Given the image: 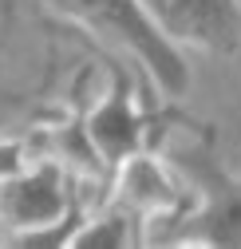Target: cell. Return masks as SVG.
Returning a JSON list of instances; mask_svg holds the SVG:
<instances>
[{
  "instance_id": "1",
  "label": "cell",
  "mask_w": 241,
  "mask_h": 249,
  "mask_svg": "<svg viewBox=\"0 0 241 249\" xmlns=\"http://www.w3.org/2000/svg\"><path fill=\"white\" fill-rule=\"evenodd\" d=\"M44 4L52 16L87 28L95 40L127 48L166 99H182L190 91V64L182 48L158 32L142 0H44Z\"/></svg>"
},
{
  "instance_id": "2",
  "label": "cell",
  "mask_w": 241,
  "mask_h": 249,
  "mask_svg": "<svg viewBox=\"0 0 241 249\" xmlns=\"http://www.w3.org/2000/svg\"><path fill=\"white\" fill-rule=\"evenodd\" d=\"M83 217V206H75L71 166L55 159L28 162L20 174L0 182V230H8L0 245H71Z\"/></svg>"
},
{
  "instance_id": "3",
  "label": "cell",
  "mask_w": 241,
  "mask_h": 249,
  "mask_svg": "<svg viewBox=\"0 0 241 249\" xmlns=\"http://www.w3.org/2000/svg\"><path fill=\"white\" fill-rule=\"evenodd\" d=\"M178 174L190 182L194 206L178 226L170 245H214V249H241V178H233L214 146V127H198V142L174 150Z\"/></svg>"
},
{
  "instance_id": "4",
  "label": "cell",
  "mask_w": 241,
  "mask_h": 249,
  "mask_svg": "<svg viewBox=\"0 0 241 249\" xmlns=\"http://www.w3.org/2000/svg\"><path fill=\"white\" fill-rule=\"evenodd\" d=\"M174 162L166 166L155 150H135L131 159L111 174L107 194L115 206L131 210L146 230H170L158 245H170V237L178 233V226L186 222V213L194 206V190L190 182L182 186L174 178Z\"/></svg>"
},
{
  "instance_id": "5",
  "label": "cell",
  "mask_w": 241,
  "mask_h": 249,
  "mask_svg": "<svg viewBox=\"0 0 241 249\" xmlns=\"http://www.w3.org/2000/svg\"><path fill=\"white\" fill-rule=\"evenodd\" d=\"M162 119V115H158ZM158 119H150L138 111L135 103V83L127 75V68L111 64V91L87 111V139H91L99 162L107 170V182L111 174L123 166L135 150H155V139H158Z\"/></svg>"
},
{
  "instance_id": "6",
  "label": "cell",
  "mask_w": 241,
  "mask_h": 249,
  "mask_svg": "<svg viewBox=\"0 0 241 249\" xmlns=\"http://www.w3.org/2000/svg\"><path fill=\"white\" fill-rule=\"evenodd\" d=\"M158 32L206 55L241 52V0H142Z\"/></svg>"
},
{
  "instance_id": "7",
  "label": "cell",
  "mask_w": 241,
  "mask_h": 249,
  "mask_svg": "<svg viewBox=\"0 0 241 249\" xmlns=\"http://www.w3.org/2000/svg\"><path fill=\"white\" fill-rule=\"evenodd\" d=\"M142 230H146V226L138 222L131 210H123V206L111 202V206H103L99 213H87L83 222L75 226L71 245H79V249H123V245L146 241Z\"/></svg>"
},
{
  "instance_id": "8",
  "label": "cell",
  "mask_w": 241,
  "mask_h": 249,
  "mask_svg": "<svg viewBox=\"0 0 241 249\" xmlns=\"http://www.w3.org/2000/svg\"><path fill=\"white\" fill-rule=\"evenodd\" d=\"M28 166V142L24 139H0V182H8Z\"/></svg>"
}]
</instances>
